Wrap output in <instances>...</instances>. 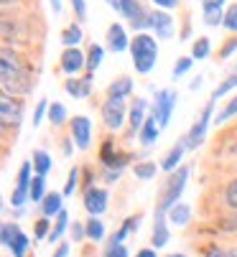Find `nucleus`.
<instances>
[{"instance_id": "de8ad7c7", "label": "nucleus", "mask_w": 237, "mask_h": 257, "mask_svg": "<svg viewBox=\"0 0 237 257\" xmlns=\"http://www.w3.org/2000/svg\"><path fill=\"white\" fill-rule=\"evenodd\" d=\"M105 257H128V247H125V244H117V247H107Z\"/></svg>"}, {"instance_id": "bb28decb", "label": "nucleus", "mask_w": 237, "mask_h": 257, "mask_svg": "<svg viewBox=\"0 0 237 257\" xmlns=\"http://www.w3.org/2000/svg\"><path fill=\"white\" fill-rule=\"evenodd\" d=\"M102 56H105V49H102L100 44H92V46L87 49V71H90V74H95V71L100 69Z\"/></svg>"}, {"instance_id": "7ed1b4c3", "label": "nucleus", "mask_w": 237, "mask_h": 257, "mask_svg": "<svg viewBox=\"0 0 237 257\" xmlns=\"http://www.w3.org/2000/svg\"><path fill=\"white\" fill-rule=\"evenodd\" d=\"M186 181H189V168H179V171H174L166 178L164 189H161V196H158V204H155V211L158 214H169V209L179 204Z\"/></svg>"}, {"instance_id": "a878e982", "label": "nucleus", "mask_w": 237, "mask_h": 257, "mask_svg": "<svg viewBox=\"0 0 237 257\" xmlns=\"http://www.w3.org/2000/svg\"><path fill=\"white\" fill-rule=\"evenodd\" d=\"M33 171L36 176H46L51 171V156L46 151H33Z\"/></svg>"}, {"instance_id": "e433bc0d", "label": "nucleus", "mask_w": 237, "mask_h": 257, "mask_svg": "<svg viewBox=\"0 0 237 257\" xmlns=\"http://www.w3.org/2000/svg\"><path fill=\"white\" fill-rule=\"evenodd\" d=\"M234 115H237V94H234V97H232V99H229V102L224 104V109H222V112H219V115L214 117V122H217V125H222V122L232 120Z\"/></svg>"}, {"instance_id": "f3484780", "label": "nucleus", "mask_w": 237, "mask_h": 257, "mask_svg": "<svg viewBox=\"0 0 237 257\" xmlns=\"http://www.w3.org/2000/svg\"><path fill=\"white\" fill-rule=\"evenodd\" d=\"M64 89H66V94H71L74 99L90 97V92H92V74H87V77H82V79H66V82H64Z\"/></svg>"}, {"instance_id": "a18cd8bd", "label": "nucleus", "mask_w": 237, "mask_h": 257, "mask_svg": "<svg viewBox=\"0 0 237 257\" xmlns=\"http://www.w3.org/2000/svg\"><path fill=\"white\" fill-rule=\"evenodd\" d=\"M49 216H44V219H38L36 222V239H44V237H49Z\"/></svg>"}, {"instance_id": "09e8293b", "label": "nucleus", "mask_w": 237, "mask_h": 257, "mask_svg": "<svg viewBox=\"0 0 237 257\" xmlns=\"http://www.w3.org/2000/svg\"><path fill=\"white\" fill-rule=\"evenodd\" d=\"M46 109H49V102H46V99H41V102H38V107H36V112H33V125L41 122V117H44Z\"/></svg>"}, {"instance_id": "c03bdc74", "label": "nucleus", "mask_w": 237, "mask_h": 257, "mask_svg": "<svg viewBox=\"0 0 237 257\" xmlns=\"http://www.w3.org/2000/svg\"><path fill=\"white\" fill-rule=\"evenodd\" d=\"M71 8H74L76 21H85L87 18V0H71Z\"/></svg>"}, {"instance_id": "13d9d810", "label": "nucleus", "mask_w": 237, "mask_h": 257, "mask_svg": "<svg viewBox=\"0 0 237 257\" xmlns=\"http://www.w3.org/2000/svg\"><path fill=\"white\" fill-rule=\"evenodd\" d=\"M135 257H155V252L153 249H140V252H135Z\"/></svg>"}, {"instance_id": "f03ea898", "label": "nucleus", "mask_w": 237, "mask_h": 257, "mask_svg": "<svg viewBox=\"0 0 237 257\" xmlns=\"http://www.w3.org/2000/svg\"><path fill=\"white\" fill-rule=\"evenodd\" d=\"M130 54H133V66L138 74H148L158 61V41L145 31L135 33L130 39Z\"/></svg>"}, {"instance_id": "a211bd4d", "label": "nucleus", "mask_w": 237, "mask_h": 257, "mask_svg": "<svg viewBox=\"0 0 237 257\" xmlns=\"http://www.w3.org/2000/svg\"><path fill=\"white\" fill-rule=\"evenodd\" d=\"M166 214H158L155 211V222H153V234H150V242H153V247L158 249V247H164L166 242H169V227H166Z\"/></svg>"}, {"instance_id": "ea45409f", "label": "nucleus", "mask_w": 237, "mask_h": 257, "mask_svg": "<svg viewBox=\"0 0 237 257\" xmlns=\"http://www.w3.org/2000/svg\"><path fill=\"white\" fill-rule=\"evenodd\" d=\"M204 257H237V249L234 247H219V244H212Z\"/></svg>"}, {"instance_id": "603ef678", "label": "nucleus", "mask_w": 237, "mask_h": 257, "mask_svg": "<svg viewBox=\"0 0 237 257\" xmlns=\"http://www.w3.org/2000/svg\"><path fill=\"white\" fill-rule=\"evenodd\" d=\"M222 229H227V232H237V216L222 219Z\"/></svg>"}, {"instance_id": "8fccbe9b", "label": "nucleus", "mask_w": 237, "mask_h": 257, "mask_svg": "<svg viewBox=\"0 0 237 257\" xmlns=\"http://www.w3.org/2000/svg\"><path fill=\"white\" fill-rule=\"evenodd\" d=\"M85 237H87V227H82L79 222H74V229H71V239H74V242H82Z\"/></svg>"}, {"instance_id": "052dcab7", "label": "nucleus", "mask_w": 237, "mask_h": 257, "mask_svg": "<svg viewBox=\"0 0 237 257\" xmlns=\"http://www.w3.org/2000/svg\"><path fill=\"white\" fill-rule=\"evenodd\" d=\"M64 153H66V156L71 153V143H69V140H64Z\"/></svg>"}, {"instance_id": "9b49d317", "label": "nucleus", "mask_w": 237, "mask_h": 257, "mask_svg": "<svg viewBox=\"0 0 237 257\" xmlns=\"http://www.w3.org/2000/svg\"><path fill=\"white\" fill-rule=\"evenodd\" d=\"M107 201H110V194L100 186H90L85 191V209L90 211V216H100L107 209Z\"/></svg>"}, {"instance_id": "2eb2a0df", "label": "nucleus", "mask_w": 237, "mask_h": 257, "mask_svg": "<svg viewBox=\"0 0 237 257\" xmlns=\"http://www.w3.org/2000/svg\"><path fill=\"white\" fill-rule=\"evenodd\" d=\"M100 161L105 163V168H115V171H120L125 163H128V156L120 153V151H115V145L112 140H107L102 145V151H100Z\"/></svg>"}, {"instance_id": "7c9ffc66", "label": "nucleus", "mask_w": 237, "mask_h": 257, "mask_svg": "<svg viewBox=\"0 0 237 257\" xmlns=\"http://www.w3.org/2000/svg\"><path fill=\"white\" fill-rule=\"evenodd\" d=\"M209 51H212V44H209V39L207 36H199V39L194 41V46H191V59H207L209 56Z\"/></svg>"}, {"instance_id": "423d86ee", "label": "nucleus", "mask_w": 237, "mask_h": 257, "mask_svg": "<svg viewBox=\"0 0 237 257\" xmlns=\"http://www.w3.org/2000/svg\"><path fill=\"white\" fill-rule=\"evenodd\" d=\"M31 171H33V161H26V163L21 166V171H18V183H16V189H13V194H11V204H13L16 209H21V206L31 199V181H33Z\"/></svg>"}, {"instance_id": "e2e57ef3", "label": "nucleus", "mask_w": 237, "mask_h": 257, "mask_svg": "<svg viewBox=\"0 0 237 257\" xmlns=\"http://www.w3.org/2000/svg\"><path fill=\"white\" fill-rule=\"evenodd\" d=\"M169 257H186V254H169Z\"/></svg>"}, {"instance_id": "0eeeda50", "label": "nucleus", "mask_w": 237, "mask_h": 257, "mask_svg": "<svg viewBox=\"0 0 237 257\" xmlns=\"http://www.w3.org/2000/svg\"><path fill=\"white\" fill-rule=\"evenodd\" d=\"M120 16L128 18L130 28L135 33H143V28H148V11L140 6V0H123L120 3Z\"/></svg>"}, {"instance_id": "c9c22d12", "label": "nucleus", "mask_w": 237, "mask_h": 257, "mask_svg": "<svg viewBox=\"0 0 237 257\" xmlns=\"http://www.w3.org/2000/svg\"><path fill=\"white\" fill-rule=\"evenodd\" d=\"M28 244H31V242H28V237H26L23 232H18V234H16V239H13V244H11L8 249L13 252V257H26Z\"/></svg>"}, {"instance_id": "0e129e2a", "label": "nucleus", "mask_w": 237, "mask_h": 257, "mask_svg": "<svg viewBox=\"0 0 237 257\" xmlns=\"http://www.w3.org/2000/svg\"><path fill=\"white\" fill-rule=\"evenodd\" d=\"M202 3H204V0H202Z\"/></svg>"}, {"instance_id": "f8f14e48", "label": "nucleus", "mask_w": 237, "mask_h": 257, "mask_svg": "<svg viewBox=\"0 0 237 257\" xmlns=\"http://www.w3.org/2000/svg\"><path fill=\"white\" fill-rule=\"evenodd\" d=\"M59 64H61V71H64V74L74 77V74H79V71L87 66V54H82L79 49H64Z\"/></svg>"}, {"instance_id": "6e6d98bb", "label": "nucleus", "mask_w": 237, "mask_h": 257, "mask_svg": "<svg viewBox=\"0 0 237 257\" xmlns=\"http://www.w3.org/2000/svg\"><path fill=\"white\" fill-rule=\"evenodd\" d=\"M49 3H51V11L59 16V13H61V0H49Z\"/></svg>"}, {"instance_id": "20e7f679", "label": "nucleus", "mask_w": 237, "mask_h": 257, "mask_svg": "<svg viewBox=\"0 0 237 257\" xmlns=\"http://www.w3.org/2000/svg\"><path fill=\"white\" fill-rule=\"evenodd\" d=\"M214 104H217V99L212 97L207 104H204V109H202V115H199V120H196L194 125H191V130H189V135L184 138L186 140V148L189 151H194V148H199V145L204 143V138H207V127H209V122L214 120L212 117V112H214Z\"/></svg>"}, {"instance_id": "bf43d9fd", "label": "nucleus", "mask_w": 237, "mask_h": 257, "mask_svg": "<svg viewBox=\"0 0 237 257\" xmlns=\"http://www.w3.org/2000/svg\"><path fill=\"white\" fill-rule=\"evenodd\" d=\"M202 87V77H196L194 82H191V89H199Z\"/></svg>"}, {"instance_id": "aec40b11", "label": "nucleus", "mask_w": 237, "mask_h": 257, "mask_svg": "<svg viewBox=\"0 0 237 257\" xmlns=\"http://www.w3.org/2000/svg\"><path fill=\"white\" fill-rule=\"evenodd\" d=\"M138 224H140V214H135V216H128L125 222H123V227L117 229L115 234H112V239H110V244L107 247H117V244H123V239L128 237V234H133L135 229H138Z\"/></svg>"}, {"instance_id": "9d476101", "label": "nucleus", "mask_w": 237, "mask_h": 257, "mask_svg": "<svg viewBox=\"0 0 237 257\" xmlns=\"http://www.w3.org/2000/svg\"><path fill=\"white\" fill-rule=\"evenodd\" d=\"M69 127H71V138H74V143H76V148L87 151L90 143H92V122H90L85 115H76V117L69 122Z\"/></svg>"}, {"instance_id": "680f3d73", "label": "nucleus", "mask_w": 237, "mask_h": 257, "mask_svg": "<svg viewBox=\"0 0 237 257\" xmlns=\"http://www.w3.org/2000/svg\"><path fill=\"white\" fill-rule=\"evenodd\" d=\"M0 3H3V6H6V8H8V6H11V3H16V0H0Z\"/></svg>"}, {"instance_id": "4d7b16f0", "label": "nucleus", "mask_w": 237, "mask_h": 257, "mask_svg": "<svg viewBox=\"0 0 237 257\" xmlns=\"http://www.w3.org/2000/svg\"><path fill=\"white\" fill-rule=\"evenodd\" d=\"M105 3H107L110 8H115L117 13H120V3H123V0H105Z\"/></svg>"}, {"instance_id": "2f4dec72", "label": "nucleus", "mask_w": 237, "mask_h": 257, "mask_svg": "<svg viewBox=\"0 0 237 257\" xmlns=\"http://www.w3.org/2000/svg\"><path fill=\"white\" fill-rule=\"evenodd\" d=\"M66 227H69V214H66V211H61V214L56 216V224L51 227V232H49V237H46V239H49L51 244H54V242H59V237L64 234V229H66Z\"/></svg>"}, {"instance_id": "dca6fc26", "label": "nucleus", "mask_w": 237, "mask_h": 257, "mask_svg": "<svg viewBox=\"0 0 237 257\" xmlns=\"http://www.w3.org/2000/svg\"><path fill=\"white\" fill-rule=\"evenodd\" d=\"M224 0H204L202 11H204V23L207 26H222L224 23Z\"/></svg>"}, {"instance_id": "4be33fe9", "label": "nucleus", "mask_w": 237, "mask_h": 257, "mask_svg": "<svg viewBox=\"0 0 237 257\" xmlns=\"http://www.w3.org/2000/svg\"><path fill=\"white\" fill-rule=\"evenodd\" d=\"M166 219H169V222H171L174 227H186V224H189V219H191V206L179 201L176 206H171V209H169Z\"/></svg>"}, {"instance_id": "412c9836", "label": "nucleus", "mask_w": 237, "mask_h": 257, "mask_svg": "<svg viewBox=\"0 0 237 257\" xmlns=\"http://www.w3.org/2000/svg\"><path fill=\"white\" fill-rule=\"evenodd\" d=\"M41 211H44V216H59L64 211V194H59V191L46 194V199L41 201Z\"/></svg>"}, {"instance_id": "cd10ccee", "label": "nucleus", "mask_w": 237, "mask_h": 257, "mask_svg": "<svg viewBox=\"0 0 237 257\" xmlns=\"http://www.w3.org/2000/svg\"><path fill=\"white\" fill-rule=\"evenodd\" d=\"M61 41H64L66 49H76V44L82 41V26H79V23H71V26L61 33Z\"/></svg>"}, {"instance_id": "a19ab883", "label": "nucleus", "mask_w": 237, "mask_h": 257, "mask_svg": "<svg viewBox=\"0 0 237 257\" xmlns=\"http://www.w3.org/2000/svg\"><path fill=\"white\" fill-rule=\"evenodd\" d=\"M224 201H227V206H229L232 211H237V178L224 189Z\"/></svg>"}, {"instance_id": "5fc2aeb1", "label": "nucleus", "mask_w": 237, "mask_h": 257, "mask_svg": "<svg viewBox=\"0 0 237 257\" xmlns=\"http://www.w3.org/2000/svg\"><path fill=\"white\" fill-rule=\"evenodd\" d=\"M66 254H69V244H59L54 252V257H66Z\"/></svg>"}, {"instance_id": "f257e3e1", "label": "nucleus", "mask_w": 237, "mask_h": 257, "mask_svg": "<svg viewBox=\"0 0 237 257\" xmlns=\"http://www.w3.org/2000/svg\"><path fill=\"white\" fill-rule=\"evenodd\" d=\"M0 84H3V94H11V97L28 94L33 87L31 71L23 66L21 56L8 46L0 51Z\"/></svg>"}, {"instance_id": "ddd939ff", "label": "nucleus", "mask_w": 237, "mask_h": 257, "mask_svg": "<svg viewBox=\"0 0 237 257\" xmlns=\"http://www.w3.org/2000/svg\"><path fill=\"white\" fill-rule=\"evenodd\" d=\"M148 28L155 31V39H171L174 36V18L166 11H153L148 16Z\"/></svg>"}, {"instance_id": "4468645a", "label": "nucleus", "mask_w": 237, "mask_h": 257, "mask_svg": "<svg viewBox=\"0 0 237 257\" xmlns=\"http://www.w3.org/2000/svg\"><path fill=\"white\" fill-rule=\"evenodd\" d=\"M107 49L115 51V54H123L125 49H130V39H128V33L120 23H112L107 28Z\"/></svg>"}, {"instance_id": "393cba45", "label": "nucleus", "mask_w": 237, "mask_h": 257, "mask_svg": "<svg viewBox=\"0 0 237 257\" xmlns=\"http://www.w3.org/2000/svg\"><path fill=\"white\" fill-rule=\"evenodd\" d=\"M158 130H161L158 120H155L153 115H148V120H145L143 127H140V140H143V145H153V143L158 140Z\"/></svg>"}, {"instance_id": "1a4fd4ad", "label": "nucleus", "mask_w": 237, "mask_h": 257, "mask_svg": "<svg viewBox=\"0 0 237 257\" xmlns=\"http://www.w3.org/2000/svg\"><path fill=\"white\" fill-rule=\"evenodd\" d=\"M102 120L110 130H120L125 122V99L107 97V102L102 104Z\"/></svg>"}, {"instance_id": "58836bf2", "label": "nucleus", "mask_w": 237, "mask_h": 257, "mask_svg": "<svg viewBox=\"0 0 237 257\" xmlns=\"http://www.w3.org/2000/svg\"><path fill=\"white\" fill-rule=\"evenodd\" d=\"M227 31L237 33V3H232L227 11H224V23H222Z\"/></svg>"}, {"instance_id": "72a5a7b5", "label": "nucleus", "mask_w": 237, "mask_h": 257, "mask_svg": "<svg viewBox=\"0 0 237 257\" xmlns=\"http://www.w3.org/2000/svg\"><path fill=\"white\" fill-rule=\"evenodd\" d=\"M49 120H51V125H64L66 122V107L61 102L49 104Z\"/></svg>"}, {"instance_id": "37998d69", "label": "nucleus", "mask_w": 237, "mask_h": 257, "mask_svg": "<svg viewBox=\"0 0 237 257\" xmlns=\"http://www.w3.org/2000/svg\"><path fill=\"white\" fill-rule=\"evenodd\" d=\"M191 61H194L191 56H181V59L174 64V79H176V77H181V74H186V71L191 69Z\"/></svg>"}, {"instance_id": "473e14b6", "label": "nucleus", "mask_w": 237, "mask_h": 257, "mask_svg": "<svg viewBox=\"0 0 237 257\" xmlns=\"http://www.w3.org/2000/svg\"><path fill=\"white\" fill-rule=\"evenodd\" d=\"M85 227H87V237H90V239L100 242V239L105 237V224L100 222V216H90Z\"/></svg>"}, {"instance_id": "79ce46f5", "label": "nucleus", "mask_w": 237, "mask_h": 257, "mask_svg": "<svg viewBox=\"0 0 237 257\" xmlns=\"http://www.w3.org/2000/svg\"><path fill=\"white\" fill-rule=\"evenodd\" d=\"M76 186H79V168L74 166V168L69 171V178H66V186H64V196H71Z\"/></svg>"}, {"instance_id": "5701e85b", "label": "nucleus", "mask_w": 237, "mask_h": 257, "mask_svg": "<svg viewBox=\"0 0 237 257\" xmlns=\"http://www.w3.org/2000/svg\"><path fill=\"white\" fill-rule=\"evenodd\" d=\"M145 109H148V102L145 99H135L133 102V107H130V127H133V133H140L143 122L148 120Z\"/></svg>"}, {"instance_id": "4c0bfd02", "label": "nucleus", "mask_w": 237, "mask_h": 257, "mask_svg": "<svg viewBox=\"0 0 237 257\" xmlns=\"http://www.w3.org/2000/svg\"><path fill=\"white\" fill-rule=\"evenodd\" d=\"M18 232H21V227H18V224H13V222H6V224H3V229H0V239H3V244H6V247H11Z\"/></svg>"}, {"instance_id": "c85d7f7f", "label": "nucleus", "mask_w": 237, "mask_h": 257, "mask_svg": "<svg viewBox=\"0 0 237 257\" xmlns=\"http://www.w3.org/2000/svg\"><path fill=\"white\" fill-rule=\"evenodd\" d=\"M46 199V176H33L31 181V201L41 204Z\"/></svg>"}, {"instance_id": "6e6552de", "label": "nucleus", "mask_w": 237, "mask_h": 257, "mask_svg": "<svg viewBox=\"0 0 237 257\" xmlns=\"http://www.w3.org/2000/svg\"><path fill=\"white\" fill-rule=\"evenodd\" d=\"M21 120H23V102L18 97L3 94V99H0V122H3V127H18Z\"/></svg>"}, {"instance_id": "3c124183", "label": "nucleus", "mask_w": 237, "mask_h": 257, "mask_svg": "<svg viewBox=\"0 0 237 257\" xmlns=\"http://www.w3.org/2000/svg\"><path fill=\"white\" fill-rule=\"evenodd\" d=\"M153 3L158 8H164V11H171V8H179V0H153Z\"/></svg>"}, {"instance_id": "f704fd0d", "label": "nucleus", "mask_w": 237, "mask_h": 257, "mask_svg": "<svg viewBox=\"0 0 237 257\" xmlns=\"http://www.w3.org/2000/svg\"><path fill=\"white\" fill-rule=\"evenodd\" d=\"M232 89H237V71H232V74L212 92V97H214V99H222V97H224L227 92H232Z\"/></svg>"}, {"instance_id": "69168bd1", "label": "nucleus", "mask_w": 237, "mask_h": 257, "mask_svg": "<svg viewBox=\"0 0 237 257\" xmlns=\"http://www.w3.org/2000/svg\"><path fill=\"white\" fill-rule=\"evenodd\" d=\"M234 69H237V66H234Z\"/></svg>"}, {"instance_id": "39448f33", "label": "nucleus", "mask_w": 237, "mask_h": 257, "mask_svg": "<svg viewBox=\"0 0 237 257\" xmlns=\"http://www.w3.org/2000/svg\"><path fill=\"white\" fill-rule=\"evenodd\" d=\"M174 107H176V92H171V89H158V92H155V99H153V104H150V115L158 120V125H161V127H166L169 120H171Z\"/></svg>"}, {"instance_id": "6ab92c4d", "label": "nucleus", "mask_w": 237, "mask_h": 257, "mask_svg": "<svg viewBox=\"0 0 237 257\" xmlns=\"http://www.w3.org/2000/svg\"><path fill=\"white\" fill-rule=\"evenodd\" d=\"M184 151H186V140L181 138L174 148L166 153V158H164V163H161V168L166 171V173H174L176 168H179V163H181V158H184Z\"/></svg>"}, {"instance_id": "864d4df0", "label": "nucleus", "mask_w": 237, "mask_h": 257, "mask_svg": "<svg viewBox=\"0 0 237 257\" xmlns=\"http://www.w3.org/2000/svg\"><path fill=\"white\" fill-rule=\"evenodd\" d=\"M117 178H120V171H115V168H105V181H107V183H115Z\"/></svg>"}, {"instance_id": "c756f323", "label": "nucleus", "mask_w": 237, "mask_h": 257, "mask_svg": "<svg viewBox=\"0 0 237 257\" xmlns=\"http://www.w3.org/2000/svg\"><path fill=\"white\" fill-rule=\"evenodd\" d=\"M133 173H135V178H140V181H150V178H155L158 166H155L153 161H143V163H135Z\"/></svg>"}, {"instance_id": "b1692460", "label": "nucleus", "mask_w": 237, "mask_h": 257, "mask_svg": "<svg viewBox=\"0 0 237 257\" xmlns=\"http://www.w3.org/2000/svg\"><path fill=\"white\" fill-rule=\"evenodd\" d=\"M130 92H133V79H128V77L115 79L107 87V97H112V99H125V97H130Z\"/></svg>"}, {"instance_id": "49530a36", "label": "nucleus", "mask_w": 237, "mask_h": 257, "mask_svg": "<svg viewBox=\"0 0 237 257\" xmlns=\"http://www.w3.org/2000/svg\"><path fill=\"white\" fill-rule=\"evenodd\" d=\"M234 51H237V36H232V39H229V41H227V44L219 49V59H229Z\"/></svg>"}]
</instances>
